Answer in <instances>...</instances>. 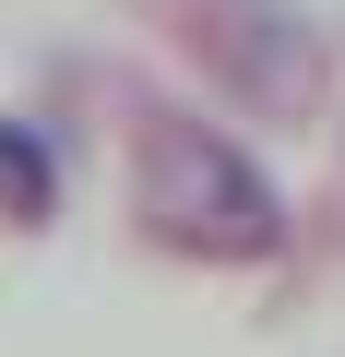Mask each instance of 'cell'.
Returning a JSON list of instances; mask_svg holds the SVG:
<instances>
[{"label":"cell","mask_w":345,"mask_h":357,"mask_svg":"<svg viewBox=\"0 0 345 357\" xmlns=\"http://www.w3.org/2000/svg\"><path fill=\"white\" fill-rule=\"evenodd\" d=\"M131 227L167 262H274L286 250V191L262 178V155L238 131H215L203 107H131Z\"/></svg>","instance_id":"1"},{"label":"cell","mask_w":345,"mask_h":357,"mask_svg":"<svg viewBox=\"0 0 345 357\" xmlns=\"http://www.w3.org/2000/svg\"><path fill=\"white\" fill-rule=\"evenodd\" d=\"M143 13L167 24V48H179L227 107H250L274 131L321 119L333 60H321V24L298 13V0H143Z\"/></svg>","instance_id":"2"},{"label":"cell","mask_w":345,"mask_h":357,"mask_svg":"<svg viewBox=\"0 0 345 357\" xmlns=\"http://www.w3.org/2000/svg\"><path fill=\"white\" fill-rule=\"evenodd\" d=\"M0 227H13V238H48L60 227V143L24 107H0Z\"/></svg>","instance_id":"3"}]
</instances>
